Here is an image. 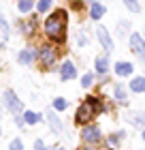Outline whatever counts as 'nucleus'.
Masks as SVG:
<instances>
[{
	"label": "nucleus",
	"mask_w": 145,
	"mask_h": 150,
	"mask_svg": "<svg viewBox=\"0 0 145 150\" xmlns=\"http://www.w3.org/2000/svg\"><path fill=\"white\" fill-rule=\"evenodd\" d=\"M45 32L51 41L62 43V41L66 39V13L64 11L51 13V15L47 17V22H45Z\"/></svg>",
	"instance_id": "obj_1"
},
{
	"label": "nucleus",
	"mask_w": 145,
	"mask_h": 150,
	"mask_svg": "<svg viewBox=\"0 0 145 150\" xmlns=\"http://www.w3.org/2000/svg\"><path fill=\"white\" fill-rule=\"evenodd\" d=\"M98 112H100V101L96 97H88L83 103L79 105L77 114H75V120H77V125H88V122H92L96 118Z\"/></svg>",
	"instance_id": "obj_2"
},
{
	"label": "nucleus",
	"mask_w": 145,
	"mask_h": 150,
	"mask_svg": "<svg viewBox=\"0 0 145 150\" xmlns=\"http://www.w3.org/2000/svg\"><path fill=\"white\" fill-rule=\"evenodd\" d=\"M81 139L85 142V144H92V146H96V144H100V139H102V135H100V129L96 127V125H88L81 129Z\"/></svg>",
	"instance_id": "obj_3"
},
{
	"label": "nucleus",
	"mask_w": 145,
	"mask_h": 150,
	"mask_svg": "<svg viewBox=\"0 0 145 150\" xmlns=\"http://www.w3.org/2000/svg\"><path fill=\"white\" fill-rule=\"evenodd\" d=\"M56 58H58V54H56V47H51V45H43L39 50V60H41V64L43 67H49L56 62Z\"/></svg>",
	"instance_id": "obj_4"
},
{
	"label": "nucleus",
	"mask_w": 145,
	"mask_h": 150,
	"mask_svg": "<svg viewBox=\"0 0 145 150\" xmlns=\"http://www.w3.org/2000/svg\"><path fill=\"white\" fill-rule=\"evenodd\" d=\"M4 105H6V110H9L11 114H22V110H24V105H22V101L17 99V94L13 92V90H6L4 92Z\"/></svg>",
	"instance_id": "obj_5"
},
{
	"label": "nucleus",
	"mask_w": 145,
	"mask_h": 150,
	"mask_svg": "<svg viewBox=\"0 0 145 150\" xmlns=\"http://www.w3.org/2000/svg\"><path fill=\"white\" fill-rule=\"evenodd\" d=\"M130 47H132V52L143 60V64H145V41L141 39V35L132 32V37H130Z\"/></svg>",
	"instance_id": "obj_6"
},
{
	"label": "nucleus",
	"mask_w": 145,
	"mask_h": 150,
	"mask_svg": "<svg viewBox=\"0 0 145 150\" xmlns=\"http://www.w3.org/2000/svg\"><path fill=\"white\" fill-rule=\"evenodd\" d=\"M96 37H98V41H100V45H102V50H105V52H111V50H113V39H111V35H109L107 28L98 26V30H96Z\"/></svg>",
	"instance_id": "obj_7"
},
{
	"label": "nucleus",
	"mask_w": 145,
	"mask_h": 150,
	"mask_svg": "<svg viewBox=\"0 0 145 150\" xmlns=\"http://www.w3.org/2000/svg\"><path fill=\"white\" fill-rule=\"evenodd\" d=\"M47 125H49V129H51L56 135H60L62 131H64V125H62V120L56 116V112H53V110L47 112Z\"/></svg>",
	"instance_id": "obj_8"
},
{
	"label": "nucleus",
	"mask_w": 145,
	"mask_h": 150,
	"mask_svg": "<svg viewBox=\"0 0 145 150\" xmlns=\"http://www.w3.org/2000/svg\"><path fill=\"white\" fill-rule=\"evenodd\" d=\"M75 75H77L75 64L71 62V60H66V62L60 67V77H62V79H75Z\"/></svg>",
	"instance_id": "obj_9"
},
{
	"label": "nucleus",
	"mask_w": 145,
	"mask_h": 150,
	"mask_svg": "<svg viewBox=\"0 0 145 150\" xmlns=\"http://www.w3.org/2000/svg\"><path fill=\"white\" fill-rule=\"evenodd\" d=\"M128 122H130L132 127L145 129V114H143V112H130V114H128Z\"/></svg>",
	"instance_id": "obj_10"
},
{
	"label": "nucleus",
	"mask_w": 145,
	"mask_h": 150,
	"mask_svg": "<svg viewBox=\"0 0 145 150\" xmlns=\"http://www.w3.org/2000/svg\"><path fill=\"white\" fill-rule=\"evenodd\" d=\"M132 69L134 67L130 62H117L115 64V73L120 75V77H126V75H132Z\"/></svg>",
	"instance_id": "obj_11"
},
{
	"label": "nucleus",
	"mask_w": 145,
	"mask_h": 150,
	"mask_svg": "<svg viewBox=\"0 0 145 150\" xmlns=\"http://www.w3.org/2000/svg\"><path fill=\"white\" fill-rule=\"evenodd\" d=\"M113 94H115V99L120 101L122 105L128 101V92H126V88H124V84H115V88H113Z\"/></svg>",
	"instance_id": "obj_12"
},
{
	"label": "nucleus",
	"mask_w": 145,
	"mask_h": 150,
	"mask_svg": "<svg viewBox=\"0 0 145 150\" xmlns=\"http://www.w3.org/2000/svg\"><path fill=\"white\" fill-rule=\"evenodd\" d=\"M34 58H36L34 50H22V52H19V56H17V60H19L22 64H30Z\"/></svg>",
	"instance_id": "obj_13"
},
{
	"label": "nucleus",
	"mask_w": 145,
	"mask_h": 150,
	"mask_svg": "<svg viewBox=\"0 0 145 150\" xmlns=\"http://www.w3.org/2000/svg\"><path fill=\"white\" fill-rule=\"evenodd\" d=\"M130 90H132V92H145V77H132V81H130Z\"/></svg>",
	"instance_id": "obj_14"
},
{
	"label": "nucleus",
	"mask_w": 145,
	"mask_h": 150,
	"mask_svg": "<svg viewBox=\"0 0 145 150\" xmlns=\"http://www.w3.org/2000/svg\"><path fill=\"white\" fill-rule=\"evenodd\" d=\"M102 15H105V6L98 4V2H92V11H90V17H92V19H100Z\"/></svg>",
	"instance_id": "obj_15"
},
{
	"label": "nucleus",
	"mask_w": 145,
	"mask_h": 150,
	"mask_svg": "<svg viewBox=\"0 0 145 150\" xmlns=\"http://www.w3.org/2000/svg\"><path fill=\"white\" fill-rule=\"evenodd\" d=\"M96 71L98 73H107L109 71V58L107 56H98L96 58Z\"/></svg>",
	"instance_id": "obj_16"
},
{
	"label": "nucleus",
	"mask_w": 145,
	"mask_h": 150,
	"mask_svg": "<svg viewBox=\"0 0 145 150\" xmlns=\"http://www.w3.org/2000/svg\"><path fill=\"white\" fill-rule=\"evenodd\" d=\"M24 122L26 125H36V122H41V116L36 112H24Z\"/></svg>",
	"instance_id": "obj_17"
},
{
	"label": "nucleus",
	"mask_w": 145,
	"mask_h": 150,
	"mask_svg": "<svg viewBox=\"0 0 145 150\" xmlns=\"http://www.w3.org/2000/svg\"><path fill=\"white\" fill-rule=\"evenodd\" d=\"M66 107H68V101L66 99L58 97L56 101H53V110H56V112H62V110H66Z\"/></svg>",
	"instance_id": "obj_18"
},
{
	"label": "nucleus",
	"mask_w": 145,
	"mask_h": 150,
	"mask_svg": "<svg viewBox=\"0 0 145 150\" xmlns=\"http://www.w3.org/2000/svg\"><path fill=\"white\" fill-rule=\"evenodd\" d=\"M17 9L22 11V13H30V11H32V0H19Z\"/></svg>",
	"instance_id": "obj_19"
},
{
	"label": "nucleus",
	"mask_w": 145,
	"mask_h": 150,
	"mask_svg": "<svg viewBox=\"0 0 145 150\" xmlns=\"http://www.w3.org/2000/svg\"><path fill=\"white\" fill-rule=\"evenodd\" d=\"M124 4H126L132 13H139V9H141V6H139V0H124Z\"/></svg>",
	"instance_id": "obj_20"
},
{
	"label": "nucleus",
	"mask_w": 145,
	"mask_h": 150,
	"mask_svg": "<svg viewBox=\"0 0 145 150\" xmlns=\"http://www.w3.org/2000/svg\"><path fill=\"white\" fill-rule=\"evenodd\" d=\"M9 150H24V142L15 137V139H11V144H9Z\"/></svg>",
	"instance_id": "obj_21"
},
{
	"label": "nucleus",
	"mask_w": 145,
	"mask_h": 150,
	"mask_svg": "<svg viewBox=\"0 0 145 150\" xmlns=\"http://www.w3.org/2000/svg\"><path fill=\"white\" fill-rule=\"evenodd\" d=\"M92 81H94V75H92V73H85L83 77H81V86H83V88H90V86H92Z\"/></svg>",
	"instance_id": "obj_22"
},
{
	"label": "nucleus",
	"mask_w": 145,
	"mask_h": 150,
	"mask_svg": "<svg viewBox=\"0 0 145 150\" xmlns=\"http://www.w3.org/2000/svg\"><path fill=\"white\" fill-rule=\"evenodd\" d=\"M51 2H53V0H41V2H39V13H45L51 6Z\"/></svg>",
	"instance_id": "obj_23"
},
{
	"label": "nucleus",
	"mask_w": 145,
	"mask_h": 150,
	"mask_svg": "<svg viewBox=\"0 0 145 150\" xmlns=\"http://www.w3.org/2000/svg\"><path fill=\"white\" fill-rule=\"evenodd\" d=\"M0 30H2V35H4V37L9 35V24L4 22V17H2V15H0Z\"/></svg>",
	"instance_id": "obj_24"
},
{
	"label": "nucleus",
	"mask_w": 145,
	"mask_h": 150,
	"mask_svg": "<svg viewBox=\"0 0 145 150\" xmlns=\"http://www.w3.org/2000/svg\"><path fill=\"white\" fill-rule=\"evenodd\" d=\"M34 150H51V148H47L43 139H36V142H34Z\"/></svg>",
	"instance_id": "obj_25"
},
{
	"label": "nucleus",
	"mask_w": 145,
	"mask_h": 150,
	"mask_svg": "<svg viewBox=\"0 0 145 150\" xmlns=\"http://www.w3.org/2000/svg\"><path fill=\"white\" fill-rule=\"evenodd\" d=\"M120 139H122V137H120V135H111V137H109V144H111V146H115V148H117V144H120Z\"/></svg>",
	"instance_id": "obj_26"
},
{
	"label": "nucleus",
	"mask_w": 145,
	"mask_h": 150,
	"mask_svg": "<svg viewBox=\"0 0 145 150\" xmlns=\"http://www.w3.org/2000/svg\"><path fill=\"white\" fill-rule=\"evenodd\" d=\"M77 43H79V45H85V43H88V39H85L83 35H79V37H77Z\"/></svg>",
	"instance_id": "obj_27"
},
{
	"label": "nucleus",
	"mask_w": 145,
	"mask_h": 150,
	"mask_svg": "<svg viewBox=\"0 0 145 150\" xmlns=\"http://www.w3.org/2000/svg\"><path fill=\"white\" fill-rule=\"evenodd\" d=\"M15 125H17V127H24V125H26V122H24V116H22V118L17 116V118H15Z\"/></svg>",
	"instance_id": "obj_28"
},
{
	"label": "nucleus",
	"mask_w": 145,
	"mask_h": 150,
	"mask_svg": "<svg viewBox=\"0 0 145 150\" xmlns=\"http://www.w3.org/2000/svg\"><path fill=\"white\" fill-rule=\"evenodd\" d=\"M79 150H96V146H92V144H85V146H81Z\"/></svg>",
	"instance_id": "obj_29"
},
{
	"label": "nucleus",
	"mask_w": 145,
	"mask_h": 150,
	"mask_svg": "<svg viewBox=\"0 0 145 150\" xmlns=\"http://www.w3.org/2000/svg\"><path fill=\"white\" fill-rule=\"evenodd\" d=\"M141 137H143V142H145V129H143V133H141Z\"/></svg>",
	"instance_id": "obj_30"
},
{
	"label": "nucleus",
	"mask_w": 145,
	"mask_h": 150,
	"mask_svg": "<svg viewBox=\"0 0 145 150\" xmlns=\"http://www.w3.org/2000/svg\"><path fill=\"white\" fill-rule=\"evenodd\" d=\"M51 150H64V148H62V146H58V148H51Z\"/></svg>",
	"instance_id": "obj_31"
},
{
	"label": "nucleus",
	"mask_w": 145,
	"mask_h": 150,
	"mask_svg": "<svg viewBox=\"0 0 145 150\" xmlns=\"http://www.w3.org/2000/svg\"><path fill=\"white\" fill-rule=\"evenodd\" d=\"M85 2H96V0H85Z\"/></svg>",
	"instance_id": "obj_32"
},
{
	"label": "nucleus",
	"mask_w": 145,
	"mask_h": 150,
	"mask_svg": "<svg viewBox=\"0 0 145 150\" xmlns=\"http://www.w3.org/2000/svg\"><path fill=\"white\" fill-rule=\"evenodd\" d=\"M0 135H2V129H0Z\"/></svg>",
	"instance_id": "obj_33"
},
{
	"label": "nucleus",
	"mask_w": 145,
	"mask_h": 150,
	"mask_svg": "<svg viewBox=\"0 0 145 150\" xmlns=\"http://www.w3.org/2000/svg\"><path fill=\"white\" fill-rule=\"evenodd\" d=\"M109 150H113V148H109Z\"/></svg>",
	"instance_id": "obj_34"
}]
</instances>
